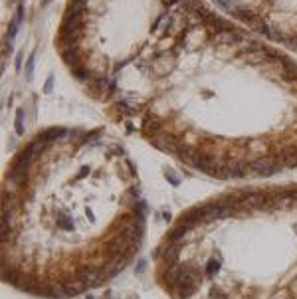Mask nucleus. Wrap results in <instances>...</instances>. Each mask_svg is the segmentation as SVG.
<instances>
[{
	"label": "nucleus",
	"mask_w": 297,
	"mask_h": 299,
	"mask_svg": "<svg viewBox=\"0 0 297 299\" xmlns=\"http://www.w3.org/2000/svg\"><path fill=\"white\" fill-rule=\"evenodd\" d=\"M101 109L218 181L297 169V62L210 0H181Z\"/></svg>",
	"instance_id": "nucleus-1"
},
{
	"label": "nucleus",
	"mask_w": 297,
	"mask_h": 299,
	"mask_svg": "<svg viewBox=\"0 0 297 299\" xmlns=\"http://www.w3.org/2000/svg\"><path fill=\"white\" fill-rule=\"evenodd\" d=\"M181 0H66L54 48L99 107Z\"/></svg>",
	"instance_id": "nucleus-4"
},
{
	"label": "nucleus",
	"mask_w": 297,
	"mask_h": 299,
	"mask_svg": "<svg viewBox=\"0 0 297 299\" xmlns=\"http://www.w3.org/2000/svg\"><path fill=\"white\" fill-rule=\"evenodd\" d=\"M155 262L173 299H297V185L240 188L192 206Z\"/></svg>",
	"instance_id": "nucleus-3"
},
{
	"label": "nucleus",
	"mask_w": 297,
	"mask_h": 299,
	"mask_svg": "<svg viewBox=\"0 0 297 299\" xmlns=\"http://www.w3.org/2000/svg\"><path fill=\"white\" fill-rule=\"evenodd\" d=\"M210 4L265 42L297 54V0H210Z\"/></svg>",
	"instance_id": "nucleus-5"
},
{
	"label": "nucleus",
	"mask_w": 297,
	"mask_h": 299,
	"mask_svg": "<svg viewBox=\"0 0 297 299\" xmlns=\"http://www.w3.org/2000/svg\"><path fill=\"white\" fill-rule=\"evenodd\" d=\"M2 279L68 299L139 254L145 200L127 149L103 127L52 125L26 139L2 179Z\"/></svg>",
	"instance_id": "nucleus-2"
}]
</instances>
